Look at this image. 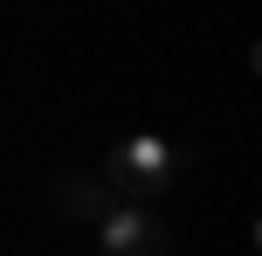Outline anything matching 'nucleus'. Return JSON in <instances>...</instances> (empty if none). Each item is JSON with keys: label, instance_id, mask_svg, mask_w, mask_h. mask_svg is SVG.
I'll use <instances>...</instances> for the list:
<instances>
[{"label": "nucleus", "instance_id": "7ed1b4c3", "mask_svg": "<svg viewBox=\"0 0 262 256\" xmlns=\"http://www.w3.org/2000/svg\"><path fill=\"white\" fill-rule=\"evenodd\" d=\"M55 194H62V215H76V222H104L111 208H118L104 187H97V180H62Z\"/></svg>", "mask_w": 262, "mask_h": 256}, {"label": "nucleus", "instance_id": "f257e3e1", "mask_svg": "<svg viewBox=\"0 0 262 256\" xmlns=\"http://www.w3.org/2000/svg\"><path fill=\"white\" fill-rule=\"evenodd\" d=\"M172 180H180V146H166V139H152V132L111 146V160H104V187L118 194V201H145L152 208Z\"/></svg>", "mask_w": 262, "mask_h": 256}, {"label": "nucleus", "instance_id": "39448f33", "mask_svg": "<svg viewBox=\"0 0 262 256\" xmlns=\"http://www.w3.org/2000/svg\"><path fill=\"white\" fill-rule=\"evenodd\" d=\"M255 249H262V215H255Z\"/></svg>", "mask_w": 262, "mask_h": 256}, {"label": "nucleus", "instance_id": "20e7f679", "mask_svg": "<svg viewBox=\"0 0 262 256\" xmlns=\"http://www.w3.org/2000/svg\"><path fill=\"white\" fill-rule=\"evenodd\" d=\"M249 69H255V76H262V42H255V49H249Z\"/></svg>", "mask_w": 262, "mask_h": 256}, {"label": "nucleus", "instance_id": "f03ea898", "mask_svg": "<svg viewBox=\"0 0 262 256\" xmlns=\"http://www.w3.org/2000/svg\"><path fill=\"white\" fill-rule=\"evenodd\" d=\"M97 243H104V256H166L172 235H166V222H159L145 201H118L104 222H97Z\"/></svg>", "mask_w": 262, "mask_h": 256}]
</instances>
